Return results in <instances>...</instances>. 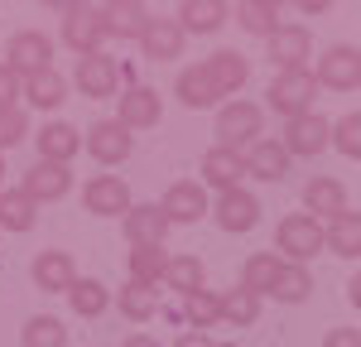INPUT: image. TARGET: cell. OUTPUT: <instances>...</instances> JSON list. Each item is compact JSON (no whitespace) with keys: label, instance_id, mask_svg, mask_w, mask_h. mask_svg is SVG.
Listing matches in <instances>:
<instances>
[{"label":"cell","instance_id":"cell-1","mask_svg":"<svg viewBox=\"0 0 361 347\" xmlns=\"http://www.w3.org/2000/svg\"><path fill=\"white\" fill-rule=\"evenodd\" d=\"M275 251L284 256V265H308L313 256L328 251V227L308 212H289L275 227Z\"/></svg>","mask_w":361,"mask_h":347},{"label":"cell","instance_id":"cell-2","mask_svg":"<svg viewBox=\"0 0 361 347\" xmlns=\"http://www.w3.org/2000/svg\"><path fill=\"white\" fill-rule=\"evenodd\" d=\"M58 15H63V44L73 54H102V44H106V10L102 5H58Z\"/></svg>","mask_w":361,"mask_h":347},{"label":"cell","instance_id":"cell-3","mask_svg":"<svg viewBox=\"0 0 361 347\" xmlns=\"http://www.w3.org/2000/svg\"><path fill=\"white\" fill-rule=\"evenodd\" d=\"M260 135H265V111L255 102H226L217 111V145L222 150H241L246 154Z\"/></svg>","mask_w":361,"mask_h":347},{"label":"cell","instance_id":"cell-4","mask_svg":"<svg viewBox=\"0 0 361 347\" xmlns=\"http://www.w3.org/2000/svg\"><path fill=\"white\" fill-rule=\"evenodd\" d=\"M318 78L308 73V68H294V73H279L275 83H270V111H279L284 121H294V116H308L313 111V102H318Z\"/></svg>","mask_w":361,"mask_h":347},{"label":"cell","instance_id":"cell-5","mask_svg":"<svg viewBox=\"0 0 361 347\" xmlns=\"http://www.w3.org/2000/svg\"><path fill=\"white\" fill-rule=\"evenodd\" d=\"M313 78H318V87H328V92H357L361 87V49L357 44H333L328 54L318 58Z\"/></svg>","mask_w":361,"mask_h":347},{"label":"cell","instance_id":"cell-6","mask_svg":"<svg viewBox=\"0 0 361 347\" xmlns=\"http://www.w3.org/2000/svg\"><path fill=\"white\" fill-rule=\"evenodd\" d=\"M284 150H289V159L299 154V159H313V154H323L328 145H333V121H323L318 111L308 116H294V121H284Z\"/></svg>","mask_w":361,"mask_h":347},{"label":"cell","instance_id":"cell-7","mask_svg":"<svg viewBox=\"0 0 361 347\" xmlns=\"http://www.w3.org/2000/svg\"><path fill=\"white\" fill-rule=\"evenodd\" d=\"M82 145H87V154H92L102 169H116V164H126V159H130L135 135H130L121 121H97V126L82 135Z\"/></svg>","mask_w":361,"mask_h":347},{"label":"cell","instance_id":"cell-8","mask_svg":"<svg viewBox=\"0 0 361 347\" xmlns=\"http://www.w3.org/2000/svg\"><path fill=\"white\" fill-rule=\"evenodd\" d=\"M49 58H54V39L39 34V29H20V34H10V44H5V63H10L20 78L39 73V68H54Z\"/></svg>","mask_w":361,"mask_h":347},{"label":"cell","instance_id":"cell-9","mask_svg":"<svg viewBox=\"0 0 361 347\" xmlns=\"http://www.w3.org/2000/svg\"><path fill=\"white\" fill-rule=\"evenodd\" d=\"M308 54H313V34L304 25H279L270 39H265V58L275 63L279 73H294V68H304Z\"/></svg>","mask_w":361,"mask_h":347},{"label":"cell","instance_id":"cell-10","mask_svg":"<svg viewBox=\"0 0 361 347\" xmlns=\"http://www.w3.org/2000/svg\"><path fill=\"white\" fill-rule=\"evenodd\" d=\"M82 202H87V212H97V217H126V212L135 207L121 174H97L82 188Z\"/></svg>","mask_w":361,"mask_h":347},{"label":"cell","instance_id":"cell-11","mask_svg":"<svg viewBox=\"0 0 361 347\" xmlns=\"http://www.w3.org/2000/svg\"><path fill=\"white\" fill-rule=\"evenodd\" d=\"M246 154L241 150H222V145H212L207 154H202V188H217V193H231V188H241V178H246Z\"/></svg>","mask_w":361,"mask_h":347},{"label":"cell","instance_id":"cell-12","mask_svg":"<svg viewBox=\"0 0 361 347\" xmlns=\"http://www.w3.org/2000/svg\"><path fill=\"white\" fill-rule=\"evenodd\" d=\"M164 217L169 222H183V227H193L197 217H207L212 212V202H207V188L202 183H193V178H178V183H169L164 193Z\"/></svg>","mask_w":361,"mask_h":347},{"label":"cell","instance_id":"cell-13","mask_svg":"<svg viewBox=\"0 0 361 347\" xmlns=\"http://www.w3.org/2000/svg\"><path fill=\"white\" fill-rule=\"evenodd\" d=\"M212 217H217V227H222V231L241 236V231H250L255 222H260V202H255L250 188H231V193H217Z\"/></svg>","mask_w":361,"mask_h":347},{"label":"cell","instance_id":"cell-14","mask_svg":"<svg viewBox=\"0 0 361 347\" xmlns=\"http://www.w3.org/2000/svg\"><path fill=\"white\" fill-rule=\"evenodd\" d=\"M159 116H164V102H159L154 87H126V92H121V111H116V121H121L130 135L159 126Z\"/></svg>","mask_w":361,"mask_h":347},{"label":"cell","instance_id":"cell-15","mask_svg":"<svg viewBox=\"0 0 361 347\" xmlns=\"http://www.w3.org/2000/svg\"><path fill=\"white\" fill-rule=\"evenodd\" d=\"M121 227L130 236V246H164V236H169L173 222L164 217L159 202H140V207H130V212L121 217Z\"/></svg>","mask_w":361,"mask_h":347},{"label":"cell","instance_id":"cell-16","mask_svg":"<svg viewBox=\"0 0 361 347\" xmlns=\"http://www.w3.org/2000/svg\"><path fill=\"white\" fill-rule=\"evenodd\" d=\"M304 212L318 222H333L337 212H347V188L337 183L333 174H313L304 183Z\"/></svg>","mask_w":361,"mask_h":347},{"label":"cell","instance_id":"cell-17","mask_svg":"<svg viewBox=\"0 0 361 347\" xmlns=\"http://www.w3.org/2000/svg\"><path fill=\"white\" fill-rule=\"evenodd\" d=\"M34 145H39V159L49 164H73V154L82 150V130L68 126V121H49L34 130Z\"/></svg>","mask_w":361,"mask_h":347},{"label":"cell","instance_id":"cell-18","mask_svg":"<svg viewBox=\"0 0 361 347\" xmlns=\"http://www.w3.org/2000/svg\"><path fill=\"white\" fill-rule=\"evenodd\" d=\"M20 188H25L34 202H58V198H68V188H73V169H68V164H49V159H39V164L25 174Z\"/></svg>","mask_w":361,"mask_h":347},{"label":"cell","instance_id":"cell-19","mask_svg":"<svg viewBox=\"0 0 361 347\" xmlns=\"http://www.w3.org/2000/svg\"><path fill=\"white\" fill-rule=\"evenodd\" d=\"M78 92L82 97H92V102H102V97H116V83H121V68H116V58L106 54H92L78 63Z\"/></svg>","mask_w":361,"mask_h":347},{"label":"cell","instance_id":"cell-20","mask_svg":"<svg viewBox=\"0 0 361 347\" xmlns=\"http://www.w3.org/2000/svg\"><path fill=\"white\" fill-rule=\"evenodd\" d=\"M78 280V265H73V251H39L34 256V285L44 294H68Z\"/></svg>","mask_w":361,"mask_h":347},{"label":"cell","instance_id":"cell-21","mask_svg":"<svg viewBox=\"0 0 361 347\" xmlns=\"http://www.w3.org/2000/svg\"><path fill=\"white\" fill-rule=\"evenodd\" d=\"M183 29H178V20H154L149 15V25H145V34H140V49H145V58H154V63H169V58H183Z\"/></svg>","mask_w":361,"mask_h":347},{"label":"cell","instance_id":"cell-22","mask_svg":"<svg viewBox=\"0 0 361 347\" xmlns=\"http://www.w3.org/2000/svg\"><path fill=\"white\" fill-rule=\"evenodd\" d=\"M207 78L217 83V92L222 97H231V92H241V87L250 83V63L246 54H236V49H217V54H207Z\"/></svg>","mask_w":361,"mask_h":347},{"label":"cell","instance_id":"cell-23","mask_svg":"<svg viewBox=\"0 0 361 347\" xmlns=\"http://www.w3.org/2000/svg\"><path fill=\"white\" fill-rule=\"evenodd\" d=\"M173 92H178V102H183L188 111H207V106H217V102H222V92H217V83L207 78V68H202V63L183 68V73H178V83H173Z\"/></svg>","mask_w":361,"mask_h":347},{"label":"cell","instance_id":"cell-24","mask_svg":"<svg viewBox=\"0 0 361 347\" xmlns=\"http://www.w3.org/2000/svg\"><path fill=\"white\" fill-rule=\"evenodd\" d=\"M25 97H29L34 111H58V106L68 102V78H63L58 68H39V73L25 78Z\"/></svg>","mask_w":361,"mask_h":347},{"label":"cell","instance_id":"cell-25","mask_svg":"<svg viewBox=\"0 0 361 347\" xmlns=\"http://www.w3.org/2000/svg\"><path fill=\"white\" fill-rule=\"evenodd\" d=\"M289 164H294L289 150H284L279 140H265V135L246 150V169L255 174V178H265V183H279V178L289 174Z\"/></svg>","mask_w":361,"mask_h":347},{"label":"cell","instance_id":"cell-26","mask_svg":"<svg viewBox=\"0 0 361 347\" xmlns=\"http://www.w3.org/2000/svg\"><path fill=\"white\" fill-rule=\"evenodd\" d=\"M231 5L226 0H183L178 5V29L183 34H212V29L226 25Z\"/></svg>","mask_w":361,"mask_h":347},{"label":"cell","instance_id":"cell-27","mask_svg":"<svg viewBox=\"0 0 361 347\" xmlns=\"http://www.w3.org/2000/svg\"><path fill=\"white\" fill-rule=\"evenodd\" d=\"M106 304H111V289L102 285V280H92V275H78L73 289H68V309L78 318H97L106 314Z\"/></svg>","mask_w":361,"mask_h":347},{"label":"cell","instance_id":"cell-28","mask_svg":"<svg viewBox=\"0 0 361 347\" xmlns=\"http://www.w3.org/2000/svg\"><path fill=\"white\" fill-rule=\"evenodd\" d=\"M39 222V202L25 188H0V227L5 231H29Z\"/></svg>","mask_w":361,"mask_h":347},{"label":"cell","instance_id":"cell-29","mask_svg":"<svg viewBox=\"0 0 361 347\" xmlns=\"http://www.w3.org/2000/svg\"><path fill=\"white\" fill-rule=\"evenodd\" d=\"M328 251L342 260H357L361 256V212H337L333 222H328Z\"/></svg>","mask_w":361,"mask_h":347},{"label":"cell","instance_id":"cell-30","mask_svg":"<svg viewBox=\"0 0 361 347\" xmlns=\"http://www.w3.org/2000/svg\"><path fill=\"white\" fill-rule=\"evenodd\" d=\"M106 10V34H116V39H135L145 34V25H149V10L145 5H135V0H116V5H102Z\"/></svg>","mask_w":361,"mask_h":347},{"label":"cell","instance_id":"cell-31","mask_svg":"<svg viewBox=\"0 0 361 347\" xmlns=\"http://www.w3.org/2000/svg\"><path fill=\"white\" fill-rule=\"evenodd\" d=\"M116 309L130 318V323H149V318L159 314V289H154V285H140V280H130V285L116 294Z\"/></svg>","mask_w":361,"mask_h":347},{"label":"cell","instance_id":"cell-32","mask_svg":"<svg viewBox=\"0 0 361 347\" xmlns=\"http://www.w3.org/2000/svg\"><path fill=\"white\" fill-rule=\"evenodd\" d=\"M279 270H284V260L275 256V251H255V256H246V265H241V285L250 289V294H270L279 280Z\"/></svg>","mask_w":361,"mask_h":347},{"label":"cell","instance_id":"cell-33","mask_svg":"<svg viewBox=\"0 0 361 347\" xmlns=\"http://www.w3.org/2000/svg\"><path fill=\"white\" fill-rule=\"evenodd\" d=\"M183 318H188L193 333L222 323V294H217V289H197V294H188V299H183Z\"/></svg>","mask_w":361,"mask_h":347},{"label":"cell","instance_id":"cell-34","mask_svg":"<svg viewBox=\"0 0 361 347\" xmlns=\"http://www.w3.org/2000/svg\"><path fill=\"white\" fill-rule=\"evenodd\" d=\"M20 343L25 347H68V323L54 314H34L25 323V333H20Z\"/></svg>","mask_w":361,"mask_h":347},{"label":"cell","instance_id":"cell-35","mask_svg":"<svg viewBox=\"0 0 361 347\" xmlns=\"http://www.w3.org/2000/svg\"><path fill=\"white\" fill-rule=\"evenodd\" d=\"M164 285L178 289V299H188V294H197V289H207V285H202V260H197V256H169Z\"/></svg>","mask_w":361,"mask_h":347},{"label":"cell","instance_id":"cell-36","mask_svg":"<svg viewBox=\"0 0 361 347\" xmlns=\"http://www.w3.org/2000/svg\"><path fill=\"white\" fill-rule=\"evenodd\" d=\"M236 25L246 29V34H275L279 29V5H270V0H241L236 5Z\"/></svg>","mask_w":361,"mask_h":347},{"label":"cell","instance_id":"cell-37","mask_svg":"<svg viewBox=\"0 0 361 347\" xmlns=\"http://www.w3.org/2000/svg\"><path fill=\"white\" fill-rule=\"evenodd\" d=\"M308 294H313V275H308V265H284L279 280H275V289H270V299H279V304H304Z\"/></svg>","mask_w":361,"mask_h":347},{"label":"cell","instance_id":"cell-38","mask_svg":"<svg viewBox=\"0 0 361 347\" xmlns=\"http://www.w3.org/2000/svg\"><path fill=\"white\" fill-rule=\"evenodd\" d=\"M222 318H226V323H236V328H250V323L260 318V294H250L246 285L226 289V294H222Z\"/></svg>","mask_w":361,"mask_h":347},{"label":"cell","instance_id":"cell-39","mask_svg":"<svg viewBox=\"0 0 361 347\" xmlns=\"http://www.w3.org/2000/svg\"><path fill=\"white\" fill-rule=\"evenodd\" d=\"M164 270H169V251L164 246H135V251H130V280L154 285V280H164Z\"/></svg>","mask_w":361,"mask_h":347},{"label":"cell","instance_id":"cell-40","mask_svg":"<svg viewBox=\"0 0 361 347\" xmlns=\"http://www.w3.org/2000/svg\"><path fill=\"white\" fill-rule=\"evenodd\" d=\"M333 145L347 154V159H361V111L342 116V121L333 126Z\"/></svg>","mask_w":361,"mask_h":347},{"label":"cell","instance_id":"cell-41","mask_svg":"<svg viewBox=\"0 0 361 347\" xmlns=\"http://www.w3.org/2000/svg\"><path fill=\"white\" fill-rule=\"evenodd\" d=\"M25 135H29V116H25V106H10V111H0V150L20 145Z\"/></svg>","mask_w":361,"mask_h":347},{"label":"cell","instance_id":"cell-42","mask_svg":"<svg viewBox=\"0 0 361 347\" xmlns=\"http://www.w3.org/2000/svg\"><path fill=\"white\" fill-rule=\"evenodd\" d=\"M20 97H25V78H20L10 63H0V111L20 106Z\"/></svg>","mask_w":361,"mask_h":347},{"label":"cell","instance_id":"cell-43","mask_svg":"<svg viewBox=\"0 0 361 347\" xmlns=\"http://www.w3.org/2000/svg\"><path fill=\"white\" fill-rule=\"evenodd\" d=\"M323 347H361V328H328Z\"/></svg>","mask_w":361,"mask_h":347},{"label":"cell","instance_id":"cell-44","mask_svg":"<svg viewBox=\"0 0 361 347\" xmlns=\"http://www.w3.org/2000/svg\"><path fill=\"white\" fill-rule=\"evenodd\" d=\"M173 347H217V343H212L207 333H178V343H173Z\"/></svg>","mask_w":361,"mask_h":347},{"label":"cell","instance_id":"cell-45","mask_svg":"<svg viewBox=\"0 0 361 347\" xmlns=\"http://www.w3.org/2000/svg\"><path fill=\"white\" fill-rule=\"evenodd\" d=\"M121 347H164L159 338H149V333H135V338H126Z\"/></svg>","mask_w":361,"mask_h":347},{"label":"cell","instance_id":"cell-46","mask_svg":"<svg viewBox=\"0 0 361 347\" xmlns=\"http://www.w3.org/2000/svg\"><path fill=\"white\" fill-rule=\"evenodd\" d=\"M347 299H352V309H357V314H361V270H357V275H352V285H347Z\"/></svg>","mask_w":361,"mask_h":347},{"label":"cell","instance_id":"cell-47","mask_svg":"<svg viewBox=\"0 0 361 347\" xmlns=\"http://www.w3.org/2000/svg\"><path fill=\"white\" fill-rule=\"evenodd\" d=\"M0 178H5V159H0Z\"/></svg>","mask_w":361,"mask_h":347},{"label":"cell","instance_id":"cell-48","mask_svg":"<svg viewBox=\"0 0 361 347\" xmlns=\"http://www.w3.org/2000/svg\"><path fill=\"white\" fill-rule=\"evenodd\" d=\"M222 347H236V343H222Z\"/></svg>","mask_w":361,"mask_h":347}]
</instances>
